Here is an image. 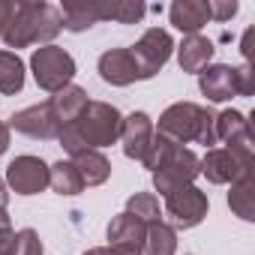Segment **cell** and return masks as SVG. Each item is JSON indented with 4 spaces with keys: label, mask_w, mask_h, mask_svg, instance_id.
<instances>
[{
    "label": "cell",
    "mask_w": 255,
    "mask_h": 255,
    "mask_svg": "<svg viewBox=\"0 0 255 255\" xmlns=\"http://www.w3.org/2000/svg\"><path fill=\"white\" fill-rule=\"evenodd\" d=\"M237 0H210V18L213 21H231L237 15Z\"/></svg>",
    "instance_id": "cell-28"
},
{
    "label": "cell",
    "mask_w": 255,
    "mask_h": 255,
    "mask_svg": "<svg viewBox=\"0 0 255 255\" xmlns=\"http://www.w3.org/2000/svg\"><path fill=\"white\" fill-rule=\"evenodd\" d=\"M12 15H15V3H12V0H0V36L6 33Z\"/></svg>",
    "instance_id": "cell-29"
},
{
    "label": "cell",
    "mask_w": 255,
    "mask_h": 255,
    "mask_svg": "<svg viewBox=\"0 0 255 255\" xmlns=\"http://www.w3.org/2000/svg\"><path fill=\"white\" fill-rule=\"evenodd\" d=\"M6 201H9V192H6V183L0 180V207H6Z\"/></svg>",
    "instance_id": "cell-35"
},
{
    "label": "cell",
    "mask_w": 255,
    "mask_h": 255,
    "mask_svg": "<svg viewBox=\"0 0 255 255\" xmlns=\"http://www.w3.org/2000/svg\"><path fill=\"white\" fill-rule=\"evenodd\" d=\"M48 186H51L54 192H60V195H78V192L84 189V183H81L75 165H72V162H63V159L54 162V165H48Z\"/></svg>",
    "instance_id": "cell-25"
},
{
    "label": "cell",
    "mask_w": 255,
    "mask_h": 255,
    "mask_svg": "<svg viewBox=\"0 0 255 255\" xmlns=\"http://www.w3.org/2000/svg\"><path fill=\"white\" fill-rule=\"evenodd\" d=\"M252 36H255V27H249V30L243 33V42H240V51H243L246 63H249V57H252Z\"/></svg>",
    "instance_id": "cell-32"
},
{
    "label": "cell",
    "mask_w": 255,
    "mask_h": 255,
    "mask_svg": "<svg viewBox=\"0 0 255 255\" xmlns=\"http://www.w3.org/2000/svg\"><path fill=\"white\" fill-rule=\"evenodd\" d=\"M201 174V159L192 153V150H186L183 144H177L156 168H153V186H156V192L159 195H171V192H177V189H183V186H192V180Z\"/></svg>",
    "instance_id": "cell-5"
},
{
    "label": "cell",
    "mask_w": 255,
    "mask_h": 255,
    "mask_svg": "<svg viewBox=\"0 0 255 255\" xmlns=\"http://www.w3.org/2000/svg\"><path fill=\"white\" fill-rule=\"evenodd\" d=\"M216 114L195 102H174L162 111L156 132L171 138L174 144L198 141V144H216Z\"/></svg>",
    "instance_id": "cell-3"
},
{
    "label": "cell",
    "mask_w": 255,
    "mask_h": 255,
    "mask_svg": "<svg viewBox=\"0 0 255 255\" xmlns=\"http://www.w3.org/2000/svg\"><path fill=\"white\" fill-rule=\"evenodd\" d=\"M0 255H15V231H0Z\"/></svg>",
    "instance_id": "cell-31"
},
{
    "label": "cell",
    "mask_w": 255,
    "mask_h": 255,
    "mask_svg": "<svg viewBox=\"0 0 255 255\" xmlns=\"http://www.w3.org/2000/svg\"><path fill=\"white\" fill-rule=\"evenodd\" d=\"M69 162L75 165V171H78V177H81L84 186H99V183H105L108 174H111V162H108L99 150H90V147L72 153Z\"/></svg>",
    "instance_id": "cell-18"
},
{
    "label": "cell",
    "mask_w": 255,
    "mask_h": 255,
    "mask_svg": "<svg viewBox=\"0 0 255 255\" xmlns=\"http://www.w3.org/2000/svg\"><path fill=\"white\" fill-rule=\"evenodd\" d=\"M87 102H90L87 93H84L81 87H75V84H69V87H63V90H57V93L51 96V108H54V114H57V120H60L63 126H69V123L81 114V108H84Z\"/></svg>",
    "instance_id": "cell-21"
},
{
    "label": "cell",
    "mask_w": 255,
    "mask_h": 255,
    "mask_svg": "<svg viewBox=\"0 0 255 255\" xmlns=\"http://www.w3.org/2000/svg\"><path fill=\"white\" fill-rule=\"evenodd\" d=\"M198 87L210 102H225L231 96H252L255 90V75L252 66H228V63H213L198 72Z\"/></svg>",
    "instance_id": "cell-4"
},
{
    "label": "cell",
    "mask_w": 255,
    "mask_h": 255,
    "mask_svg": "<svg viewBox=\"0 0 255 255\" xmlns=\"http://www.w3.org/2000/svg\"><path fill=\"white\" fill-rule=\"evenodd\" d=\"M147 255H174L177 252V231L168 225V222H150L147 225V234H144V246H141Z\"/></svg>",
    "instance_id": "cell-23"
},
{
    "label": "cell",
    "mask_w": 255,
    "mask_h": 255,
    "mask_svg": "<svg viewBox=\"0 0 255 255\" xmlns=\"http://www.w3.org/2000/svg\"><path fill=\"white\" fill-rule=\"evenodd\" d=\"M207 207L210 201L198 186H183L165 198V213L171 216L174 228H195L207 216Z\"/></svg>",
    "instance_id": "cell-10"
},
{
    "label": "cell",
    "mask_w": 255,
    "mask_h": 255,
    "mask_svg": "<svg viewBox=\"0 0 255 255\" xmlns=\"http://www.w3.org/2000/svg\"><path fill=\"white\" fill-rule=\"evenodd\" d=\"M126 213L135 216L138 222L150 225V222H159V198L153 192H135L129 201H126Z\"/></svg>",
    "instance_id": "cell-26"
},
{
    "label": "cell",
    "mask_w": 255,
    "mask_h": 255,
    "mask_svg": "<svg viewBox=\"0 0 255 255\" xmlns=\"http://www.w3.org/2000/svg\"><path fill=\"white\" fill-rule=\"evenodd\" d=\"M24 87V60L15 51H0V93L15 96Z\"/></svg>",
    "instance_id": "cell-24"
},
{
    "label": "cell",
    "mask_w": 255,
    "mask_h": 255,
    "mask_svg": "<svg viewBox=\"0 0 255 255\" xmlns=\"http://www.w3.org/2000/svg\"><path fill=\"white\" fill-rule=\"evenodd\" d=\"M144 234H147V225L138 222L135 216H129L126 210L117 213V216L111 219V225H108V240H111V246H123V249H138V252H141Z\"/></svg>",
    "instance_id": "cell-16"
},
{
    "label": "cell",
    "mask_w": 255,
    "mask_h": 255,
    "mask_svg": "<svg viewBox=\"0 0 255 255\" xmlns=\"http://www.w3.org/2000/svg\"><path fill=\"white\" fill-rule=\"evenodd\" d=\"M216 141H222L228 150L252 156V129H249V120L240 111H222L216 114Z\"/></svg>",
    "instance_id": "cell-13"
},
{
    "label": "cell",
    "mask_w": 255,
    "mask_h": 255,
    "mask_svg": "<svg viewBox=\"0 0 255 255\" xmlns=\"http://www.w3.org/2000/svg\"><path fill=\"white\" fill-rule=\"evenodd\" d=\"M99 75H102V81H108L114 87H126L132 81H141L135 57L129 48H108L99 57Z\"/></svg>",
    "instance_id": "cell-14"
},
{
    "label": "cell",
    "mask_w": 255,
    "mask_h": 255,
    "mask_svg": "<svg viewBox=\"0 0 255 255\" xmlns=\"http://www.w3.org/2000/svg\"><path fill=\"white\" fill-rule=\"evenodd\" d=\"M156 129H153V120L144 111H132L129 117H123L120 123V141H123V153L129 159H144L150 141H153Z\"/></svg>",
    "instance_id": "cell-12"
},
{
    "label": "cell",
    "mask_w": 255,
    "mask_h": 255,
    "mask_svg": "<svg viewBox=\"0 0 255 255\" xmlns=\"http://www.w3.org/2000/svg\"><path fill=\"white\" fill-rule=\"evenodd\" d=\"M6 147H9V126L0 123V156L6 153Z\"/></svg>",
    "instance_id": "cell-33"
},
{
    "label": "cell",
    "mask_w": 255,
    "mask_h": 255,
    "mask_svg": "<svg viewBox=\"0 0 255 255\" xmlns=\"http://www.w3.org/2000/svg\"><path fill=\"white\" fill-rule=\"evenodd\" d=\"M249 171H252V156L234 153L228 147H210L207 156L201 159V174L210 183H234Z\"/></svg>",
    "instance_id": "cell-8"
},
{
    "label": "cell",
    "mask_w": 255,
    "mask_h": 255,
    "mask_svg": "<svg viewBox=\"0 0 255 255\" xmlns=\"http://www.w3.org/2000/svg\"><path fill=\"white\" fill-rule=\"evenodd\" d=\"M171 48H174V39H171L168 30H162V27H150V30L141 33V39L129 48L132 57H135V66H138L141 81L153 78V75L168 63Z\"/></svg>",
    "instance_id": "cell-7"
},
{
    "label": "cell",
    "mask_w": 255,
    "mask_h": 255,
    "mask_svg": "<svg viewBox=\"0 0 255 255\" xmlns=\"http://www.w3.org/2000/svg\"><path fill=\"white\" fill-rule=\"evenodd\" d=\"M60 30V6L42 3V0H21L15 3V15L3 33V42L9 48H27L36 42H51Z\"/></svg>",
    "instance_id": "cell-2"
},
{
    "label": "cell",
    "mask_w": 255,
    "mask_h": 255,
    "mask_svg": "<svg viewBox=\"0 0 255 255\" xmlns=\"http://www.w3.org/2000/svg\"><path fill=\"white\" fill-rule=\"evenodd\" d=\"M30 69H33V78L42 90L57 93V90L69 87V81L75 75V60H72L69 51H63L57 45H42V48L33 51Z\"/></svg>",
    "instance_id": "cell-6"
},
{
    "label": "cell",
    "mask_w": 255,
    "mask_h": 255,
    "mask_svg": "<svg viewBox=\"0 0 255 255\" xmlns=\"http://www.w3.org/2000/svg\"><path fill=\"white\" fill-rule=\"evenodd\" d=\"M228 204H231V210H234L240 219H246V222L255 219V180H252V171L231 183Z\"/></svg>",
    "instance_id": "cell-22"
},
{
    "label": "cell",
    "mask_w": 255,
    "mask_h": 255,
    "mask_svg": "<svg viewBox=\"0 0 255 255\" xmlns=\"http://www.w3.org/2000/svg\"><path fill=\"white\" fill-rule=\"evenodd\" d=\"M6 183L15 195H36L48 186V165L39 156H15L6 168Z\"/></svg>",
    "instance_id": "cell-11"
},
{
    "label": "cell",
    "mask_w": 255,
    "mask_h": 255,
    "mask_svg": "<svg viewBox=\"0 0 255 255\" xmlns=\"http://www.w3.org/2000/svg\"><path fill=\"white\" fill-rule=\"evenodd\" d=\"M168 15L177 30L192 36L210 21V0H177V3H171Z\"/></svg>",
    "instance_id": "cell-15"
},
{
    "label": "cell",
    "mask_w": 255,
    "mask_h": 255,
    "mask_svg": "<svg viewBox=\"0 0 255 255\" xmlns=\"http://www.w3.org/2000/svg\"><path fill=\"white\" fill-rule=\"evenodd\" d=\"M96 12H99V21H120V24H138L147 12V6L141 0H96Z\"/></svg>",
    "instance_id": "cell-19"
},
{
    "label": "cell",
    "mask_w": 255,
    "mask_h": 255,
    "mask_svg": "<svg viewBox=\"0 0 255 255\" xmlns=\"http://www.w3.org/2000/svg\"><path fill=\"white\" fill-rule=\"evenodd\" d=\"M84 255H141L138 249H123V246H96V249H90V252H84Z\"/></svg>",
    "instance_id": "cell-30"
},
{
    "label": "cell",
    "mask_w": 255,
    "mask_h": 255,
    "mask_svg": "<svg viewBox=\"0 0 255 255\" xmlns=\"http://www.w3.org/2000/svg\"><path fill=\"white\" fill-rule=\"evenodd\" d=\"M15 255H42V240L33 228H21L15 234Z\"/></svg>",
    "instance_id": "cell-27"
},
{
    "label": "cell",
    "mask_w": 255,
    "mask_h": 255,
    "mask_svg": "<svg viewBox=\"0 0 255 255\" xmlns=\"http://www.w3.org/2000/svg\"><path fill=\"white\" fill-rule=\"evenodd\" d=\"M0 231H12V222H9L6 207H0Z\"/></svg>",
    "instance_id": "cell-34"
},
{
    "label": "cell",
    "mask_w": 255,
    "mask_h": 255,
    "mask_svg": "<svg viewBox=\"0 0 255 255\" xmlns=\"http://www.w3.org/2000/svg\"><path fill=\"white\" fill-rule=\"evenodd\" d=\"M12 129L21 132V135H30V138H57L63 132V123L57 120L54 108H51V99L39 102V105H30L24 111H15L12 114Z\"/></svg>",
    "instance_id": "cell-9"
},
{
    "label": "cell",
    "mask_w": 255,
    "mask_h": 255,
    "mask_svg": "<svg viewBox=\"0 0 255 255\" xmlns=\"http://www.w3.org/2000/svg\"><path fill=\"white\" fill-rule=\"evenodd\" d=\"M120 123H123V117H120V111L114 105L87 102L81 108V114L69 126H63V132L57 138H60L63 150L69 156L78 153V150H87V147L99 150V147H108V144H114L120 138Z\"/></svg>",
    "instance_id": "cell-1"
},
{
    "label": "cell",
    "mask_w": 255,
    "mask_h": 255,
    "mask_svg": "<svg viewBox=\"0 0 255 255\" xmlns=\"http://www.w3.org/2000/svg\"><path fill=\"white\" fill-rule=\"evenodd\" d=\"M210 57H213V42L201 33L186 36L177 48V60L183 72H201L204 66H210Z\"/></svg>",
    "instance_id": "cell-17"
},
{
    "label": "cell",
    "mask_w": 255,
    "mask_h": 255,
    "mask_svg": "<svg viewBox=\"0 0 255 255\" xmlns=\"http://www.w3.org/2000/svg\"><path fill=\"white\" fill-rule=\"evenodd\" d=\"M60 21L66 30L72 33H81L87 27H93L99 21V12H96V0H72V3H63L60 6Z\"/></svg>",
    "instance_id": "cell-20"
}]
</instances>
